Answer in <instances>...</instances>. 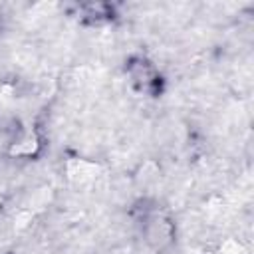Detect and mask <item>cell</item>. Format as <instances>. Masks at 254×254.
Listing matches in <instances>:
<instances>
[{
	"label": "cell",
	"mask_w": 254,
	"mask_h": 254,
	"mask_svg": "<svg viewBox=\"0 0 254 254\" xmlns=\"http://www.w3.org/2000/svg\"><path fill=\"white\" fill-rule=\"evenodd\" d=\"M147 236H149V242L159 250V248H163L171 242V224L163 218H155L149 224Z\"/></svg>",
	"instance_id": "cell-1"
}]
</instances>
